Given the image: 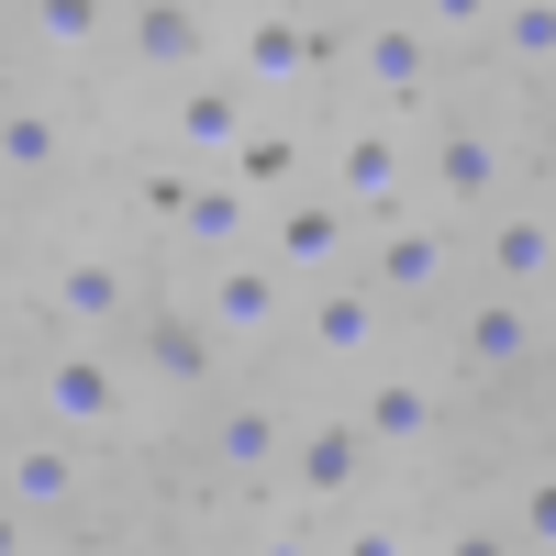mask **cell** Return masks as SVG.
Wrapping results in <instances>:
<instances>
[{
  "instance_id": "cell-20",
  "label": "cell",
  "mask_w": 556,
  "mask_h": 556,
  "mask_svg": "<svg viewBox=\"0 0 556 556\" xmlns=\"http://www.w3.org/2000/svg\"><path fill=\"white\" fill-rule=\"evenodd\" d=\"M223 178H235L256 212H278V201H290V178H301V134H290V123H256L245 146H235V167H223Z\"/></svg>"
},
{
  "instance_id": "cell-12",
  "label": "cell",
  "mask_w": 556,
  "mask_h": 556,
  "mask_svg": "<svg viewBox=\"0 0 556 556\" xmlns=\"http://www.w3.org/2000/svg\"><path fill=\"white\" fill-rule=\"evenodd\" d=\"M356 434H367V456H412V445H434V434H445V390H434V379H367Z\"/></svg>"
},
{
  "instance_id": "cell-30",
  "label": "cell",
  "mask_w": 556,
  "mask_h": 556,
  "mask_svg": "<svg viewBox=\"0 0 556 556\" xmlns=\"http://www.w3.org/2000/svg\"><path fill=\"white\" fill-rule=\"evenodd\" d=\"M0 556H34V523L12 513V501H0Z\"/></svg>"
},
{
  "instance_id": "cell-28",
  "label": "cell",
  "mask_w": 556,
  "mask_h": 556,
  "mask_svg": "<svg viewBox=\"0 0 556 556\" xmlns=\"http://www.w3.org/2000/svg\"><path fill=\"white\" fill-rule=\"evenodd\" d=\"M434 556H523V545L490 534V523H456V534H434Z\"/></svg>"
},
{
  "instance_id": "cell-18",
  "label": "cell",
  "mask_w": 556,
  "mask_h": 556,
  "mask_svg": "<svg viewBox=\"0 0 556 556\" xmlns=\"http://www.w3.org/2000/svg\"><path fill=\"white\" fill-rule=\"evenodd\" d=\"M45 312H56V323H89V334H101V323H123V312H134V278H123L112 256H67L56 278H45Z\"/></svg>"
},
{
  "instance_id": "cell-10",
  "label": "cell",
  "mask_w": 556,
  "mask_h": 556,
  "mask_svg": "<svg viewBox=\"0 0 556 556\" xmlns=\"http://www.w3.org/2000/svg\"><path fill=\"white\" fill-rule=\"evenodd\" d=\"M456 356H468L479 379H513V367H534V356H545V312L490 290V301H468V312H456Z\"/></svg>"
},
{
  "instance_id": "cell-21",
  "label": "cell",
  "mask_w": 556,
  "mask_h": 556,
  "mask_svg": "<svg viewBox=\"0 0 556 556\" xmlns=\"http://www.w3.org/2000/svg\"><path fill=\"white\" fill-rule=\"evenodd\" d=\"M67 167V123L34 101H0V178H56Z\"/></svg>"
},
{
  "instance_id": "cell-15",
  "label": "cell",
  "mask_w": 556,
  "mask_h": 556,
  "mask_svg": "<svg viewBox=\"0 0 556 556\" xmlns=\"http://www.w3.org/2000/svg\"><path fill=\"white\" fill-rule=\"evenodd\" d=\"M345 56H356V78L379 89V101H424L434 89V34L424 23H356Z\"/></svg>"
},
{
  "instance_id": "cell-14",
  "label": "cell",
  "mask_w": 556,
  "mask_h": 556,
  "mask_svg": "<svg viewBox=\"0 0 556 556\" xmlns=\"http://www.w3.org/2000/svg\"><path fill=\"white\" fill-rule=\"evenodd\" d=\"M367 479V434H356V412H323V424L290 434V490L301 501H345Z\"/></svg>"
},
{
  "instance_id": "cell-4",
  "label": "cell",
  "mask_w": 556,
  "mask_h": 556,
  "mask_svg": "<svg viewBox=\"0 0 556 556\" xmlns=\"http://www.w3.org/2000/svg\"><path fill=\"white\" fill-rule=\"evenodd\" d=\"M190 312H201L212 345H256V334H278V323H290V278H278L267 256H223L201 290H190Z\"/></svg>"
},
{
  "instance_id": "cell-5",
  "label": "cell",
  "mask_w": 556,
  "mask_h": 556,
  "mask_svg": "<svg viewBox=\"0 0 556 556\" xmlns=\"http://www.w3.org/2000/svg\"><path fill=\"white\" fill-rule=\"evenodd\" d=\"M356 235H367V223H356L334 190H290V201L267 212V245H256V256H267L278 278H334Z\"/></svg>"
},
{
  "instance_id": "cell-31",
  "label": "cell",
  "mask_w": 556,
  "mask_h": 556,
  "mask_svg": "<svg viewBox=\"0 0 556 556\" xmlns=\"http://www.w3.org/2000/svg\"><path fill=\"white\" fill-rule=\"evenodd\" d=\"M256 556H323L312 534H256Z\"/></svg>"
},
{
  "instance_id": "cell-16",
  "label": "cell",
  "mask_w": 556,
  "mask_h": 556,
  "mask_svg": "<svg viewBox=\"0 0 556 556\" xmlns=\"http://www.w3.org/2000/svg\"><path fill=\"white\" fill-rule=\"evenodd\" d=\"M256 223H267V212L235 190V178H190V201H178L167 245H190V256H212V267H223V256H245V235H256Z\"/></svg>"
},
{
  "instance_id": "cell-9",
  "label": "cell",
  "mask_w": 556,
  "mask_h": 556,
  "mask_svg": "<svg viewBox=\"0 0 556 556\" xmlns=\"http://www.w3.org/2000/svg\"><path fill=\"white\" fill-rule=\"evenodd\" d=\"M212 468L223 479H278L290 468V412L235 390V401H212Z\"/></svg>"
},
{
  "instance_id": "cell-8",
  "label": "cell",
  "mask_w": 556,
  "mask_h": 556,
  "mask_svg": "<svg viewBox=\"0 0 556 556\" xmlns=\"http://www.w3.org/2000/svg\"><path fill=\"white\" fill-rule=\"evenodd\" d=\"M401 190H412L401 134H390V123H345V134H334V201H345L356 223H390Z\"/></svg>"
},
{
  "instance_id": "cell-27",
  "label": "cell",
  "mask_w": 556,
  "mask_h": 556,
  "mask_svg": "<svg viewBox=\"0 0 556 556\" xmlns=\"http://www.w3.org/2000/svg\"><path fill=\"white\" fill-rule=\"evenodd\" d=\"M501 12H490V0H434V12H424V34L445 45V34H490Z\"/></svg>"
},
{
  "instance_id": "cell-26",
  "label": "cell",
  "mask_w": 556,
  "mask_h": 556,
  "mask_svg": "<svg viewBox=\"0 0 556 556\" xmlns=\"http://www.w3.org/2000/svg\"><path fill=\"white\" fill-rule=\"evenodd\" d=\"M134 201H146V212H156V235H167L178 201H190V167H146V190H134Z\"/></svg>"
},
{
  "instance_id": "cell-1",
  "label": "cell",
  "mask_w": 556,
  "mask_h": 556,
  "mask_svg": "<svg viewBox=\"0 0 556 556\" xmlns=\"http://www.w3.org/2000/svg\"><path fill=\"white\" fill-rule=\"evenodd\" d=\"M267 112L245 101L235 78H178L167 89V123H156V146H167V167H190V178H223L235 167V146L256 134Z\"/></svg>"
},
{
  "instance_id": "cell-32",
  "label": "cell",
  "mask_w": 556,
  "mask_h": 556,
  "mask_svg": "<svg viewBox=\"0 0 556 556\" xmlns=\"http://www.w3.org/2000/svg\"><path fill=\"white\" fill-rule=\"evenodd\" d=\"M0 301H12V245H0Z\"/></svg>"
},
{
  "instance_id": "cell-23",
  "label": "cell",
  "mask_w": 556,
  "mask_h": 556,
  "mask_svg": "<svg viewBox=\"0 0 556 556\" xmlns=\"http://www.w3.org/2000/svg\"><path fill=\"white\" fill-rule=\"evenodd\" d=\"M112 23H123V12H101V0H23V34H45L56 56H89Z\"/></svg>"
},
{
  "instance_id": "cell-25",
  "label": "cell",
  "mask_w": 556,
  "mask_h": 556,
  "mask_svg": "<svg viewBox=\"0 0 556 556\" xmlns=\"http://www.w3.org/2000/svg\"><path fill=\"white\" fill-rule=\"evenodd\" d=\"M513 545H523V556H556V468L523 490V513H513Z\"/></svg>"
},
{
  "instance_id": "cell-13",
  "label": "cell",
  "mask_w": 556,
  "mask_h": 556,
  "mask_svg": "<svg viewBox=\"0 0 556 556\" xmlns=\"http://www.w3.org/2000/svg\"><path fill=\"white\" fill-rule=\"evenodd\" d=\"M112 34H123L134 67H167V78H201V56H212V12H190V0H146Z\"/></svg>"
},
{
  "instance_id": "cell-22",
  "label": "cell",
  "mask_w": 556,
  "mask_h": 556,
  "mask_svg": "<svg viewBox=\"0 0 556 556\" xmlns=\"http://www.w3.org/2000/svg\"><path fill=\"white\" fill-rule=\"evenodd\" d=\"M146 367H156V379H178V390L212 379V334H201L190 301H178V312H146Z\"/></svg>"
},
{
  "instance_id": "cell-17",
  "label": "cell",
  "mask_w": 556,
  "mask_h": 556,
  "mask_svg": "<svg viewBox=\"0 0 556 556\" xmlns=\"http://www.w3.org/2000/svg\"><path fill=\"white\" fill-rule=\"evenodd\" d=\"M501 190V134L490 123H445L434 134V212L456 223V212H479Z\"/></svg>"
},
{
  "instance_id": "cell-3",
  "label": "cell",
  "mask_w": 556,
  "mask_h": 556,
  "mask_svg": "<svg viewBox=\"0 0 556 556\" xmlns=\"http://www.w3.org/2000/svg\"><path fill=\"white\" fill-rule=\"evenodd\" d=\"M334 56H345L334 23H312V12H245V34H235V89L256 101V89H290V78L334 67Z\"/></svg>"
},
{
  "instance_id": "cell-11",
  "label": "cell",
  "mask_w": 556,
  "mask_h": 556,
  "mask_svg": "<svg viewBox=\"0 0 556 556\" xmlns=\"http://www.w3.org/2000/svg\"><path fill=\"white\" fill-rule=\"evenodd\" d=\"M379 334H390V301L367 290V278H356V290H312V301H301V345H312L323 367H367Z\"/></svg>"
},
{
  "instance_id": "cell-6",
  "label": "cell",
  "mask_w": 556,
  "mask_h": 556,
  "mask_svg": "<svg viewBox=\"0 0 556 556\" xmlns=\"http://www.w3.org/2000/svg\"><path fill=\"white\" fill-rule=\"evenodd\" d=\"M0 501L34 523V513H78L89 501V445H67V434H12L0 445Z\"/></svg>"
},
{
  "instance_id": "cell-2",
  "label": "cell",
  "mask_w": 556,
  "mask_h": 556,
  "mask_svg": "<svg viewBox=\"0 0 556 556\" xmlns=\"http://www.w3.org/2000/svg\"><path fill=\"white\" fill-rule=\"evenodd\" d=\"M34 412H45V434H67V445H101L123 424V367L101 345H56L34 367Z\"/></svg>"
},
{
  "instance_id": "cell-29",
  "label": "cell",
  "mask_w": 556,
  "mask_h": 556,
  "mask_svg": "<svg viewBox=\"0 0 556 556\" xmlns=\"http://www.w3.org/2000/svg\"><path fill=\"white\" fill-rule=\"evenodd\" d=\"M334 556H412V545H401L390 523H345V534H334Z\"/></svg>"
},
{
  "instance_id": "cell-19",
  "label": "cell",
  "mask_w": 556,
  "mask_h": 556,
  "mask_svg": "<svg viewBox=\"0 0 556 556\" xmlns=\"http://www.w3.org/2000/svg\"><path fill=\"white\" fill-rule=\"evenodd\" d=\"M490 278H501V301H534L545 278H556V223H545V212L490 223Z\"/></svg>"
},
{
  "instance_id": "cell-7",
  "label": "cell",
  "mask_w": 556,
  "mask_h": 556,
  "mask_svg": "<svg viewBox=\"0 0 556 556\" xmlns=\"http://www.w3.org/2000/svg\"><path fill=\"white\" fill-rule=\"evenodd\" d=\"M445 256H456V223L445 212H390L379 223V256H367V290H379V301H434L445 290Z\"/></svg>"
},
{
  "instance_id": "cell-24",
  "label": "cell",
  "mask_w": 556,
  "mask_h": 556,
  "mask_svg": "<svg viewBox=\"0 0 556 556\" xmlns=\"http://www.w3.org/2000/svg\"><path fill=\"white\" fill-rule=\"evenodd\" d=\"M490 34L513 45V56H534V67H545V56H556V0H513V12H501Z\"/></svg>"
}]
</instances>
